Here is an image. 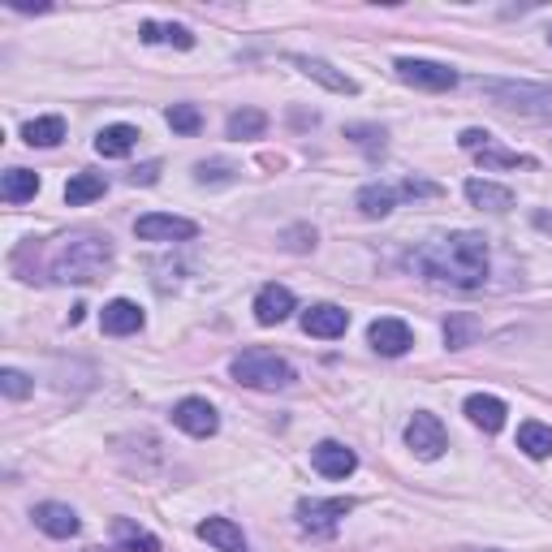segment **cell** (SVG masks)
Masks as SVG:
<instances>
[{
    "label": "cell",
    "instance_id": "1",
    "mask_svg": "<svg viewBox=\"0 0 552 552\" xmlns=\"http://www.w3.org/2000/svg\"><path fill=\"white\" fill-rule=\"evenodd\" d=\"M406 264L414 272H423L427 281H440V285H453V289H479L488 281V242L483 233H449V238H436L419 246V251L406 255Z\"/></svg>",
    "mask_w": 552,
    "mask_h": 552
},
{
    "label": "cell",
    "instance_id": "2",
    "mask_svg": "<svg viewBox=\"0 0 552 552\" xmlns=\"http://www.w3.org/2000/svg\"><path fill=\"white\" fill-rule=\"evenodd\" d=\"M113 268V238L108 233H69L48 255V281L91 285Z\"/></svg>",
    "mask_w": 552,
    "mask_h": 552
},
{
    "label": "cell",
    "instance_id": "3",
    "mask_svg": "<svg viewBox=\"0 0 552 552\" xmlns=\"http://www.w3.org/2000/svg\"><path fill=\"white\" fill-rule=\"evenodd\" d=\"M229 376L238 384H246V389H264V393L289 389V384L298 380L294 367H289L281 354H272V350H242L229 363Z\"/></svg>",
    "mask_w": 552,
    "mask_h": 552
},
{
    "label": "cell",
    "instance_id": "4",
    "mask_svg": "<svg viewBox=\"0 0 552 552\" xmlns=\"http://www.w3.org/2000/svg\"><path fill=\"white\" fill-rule=\"evenodd\" d=\"M406 445L419 462H436L440 453L449 449V436H445V423L436 419L432 410H414V419L406 423Z\"/></svg>",
    "mask_w": 552,
    "mask_h": 552
},
{
    "label": "cell",
    "instance_id": "5",
    "mask_svg": "<svg viewBox=\"0 0 552 552\" xmlns=\"http://www.w3.org/2000/svg\"><path fill=\"white\" fill-rule=\"evenodd\" d=\"M393 69H397V78L410 82V87H419V91H453V87H458V69H449V65H440V61L402 57Z\"/></svg>",
    "mask_w": 552,
    "mask_h": 552
},
{
    "label": "cell",
    "instance_id": "6",
    "mask_svg": "<svg viewBox=\"0 0 552 552\" xmlns=\"http://www.w3.org/2000/svg\"><path fill=\"white\" fill-rule=\"evenodd\" d=\"M350 509H354L350 496H333V501H315L311 496V501H298V527L311 535H333Z\"/></svg>",
    "mask_w": 552,
    "mask_h": 552
},
{
    "label": "cell",
    "instance_id": "7",
    "mask_svg": "<svg viewBox=\"0 0 552 552\" xmlns=\"http://www.w3.org/2000/svg\"><path fill=\"white\" fill-rule=\"evenodd\" d=\"M134 233L143 242H190V238H199V225H195V220H186V216L151 212V216L134 220Z\"/></svg>",
    "mask_w": 552,
    "mask_h": 552
},
{
    "label": "cell",
    "instance_id": "8",
    "mask_svg": "<svg viewBox=\"0 0 552 552\" xmlns=\"http://www.w3.org/2000/svg\"><path fill=\"white\" fill-rule=\"evenodd\" d=\"M173 423L182 427V432L199 436V440L220 432V414H216L212 402H203V397H182V402L173 406Z\"/></svg>",
    "mask_w": 552,
    "mask_h": 552
},
{
    "label": "cell",
    "instance_id": "9",
    "mask_svg": "<svg viewBox=\"0 0 552 552\" xmlns=\"http://www.w3.org/2000/svg\"><path fill=\"white\" fill-rule=\"evenodd\" d=\"M302 333L307 337H320V341H337L345 337V328H350V311L337 307V302H320V307H307L302 311Z\"/></svg>",
    "mask_w": 552,
    "mask_h": 552
},
{
    "label": "cell",
    "instance_id": "10",
    "mask_svg": "<svg viewBox=\"0 0 552 552\" xmlns=\"http://www.w3.org/2000/svg\"><path fill=\"white\" fill-rule=\"evenodd\" d=\"M483 95H492L501 108H535V104H548V91L544 87H531V82H501V78H483L479 82Z\"/></svg>",
    "mask_w": 552,
    "mask_h": 552
},
{
    "label": "cell",
    "instance_id": "11",
    "mask_svg": "<svg viewBox=\"0 0 552 552\" xmlns=\"http://www.w3.org/2000/svg\"><path fill=\"white\" fill-rule=\"evenodd\" d=\"M311 466L324 479H345L358 471V453L350 445H341V440H320V445L311 449Z\"/></svg>",
    "mask_w": 552,
    "mask_h": 552
},
{
    "label": "cell",
    "instance_id": "12",
    "mask_svg": "<svg viewBox=\"0 0 552 552\" xmlns=\"http://www.w3.org/2000/svg\"><path fill=\"white\" fill-rule=\"evenodd\" d=\"M367 341H371V350H376V354L397 358V354H406L410 345H414V333H410L406 320H393V315H384V320H376V324L367 328Z\"/></svg>",
    "mask_w": 552,
    "mask_h": 552
},
{
    "label": "cell",
    "instance_id": "13",
    "mask_svg": "<svg viewBox=\"0 0 552 552\" xmlns=\"http://www.w3.org/2000/svg\"><path fill=\"white\" fill-rule=\"evenodd\" d=\"M147 324V315H143V307L138 302H130V298H113L108 307L100 311V328L108 337H130V333H138V328Z\"/></svg>",
    "mask_w": 552,
    "mask_h": 552
},
{
    "label": "cell",
    "instance_id": "14",
    "mask_svg": "<svg viewBox=\"0 0 552 552\" xmlns=\"http://www.w3.org/2000/svg\"><path fill=\"white\" fill-rule=\"evenodd\" d=\"M35 527L44 531V535H52V540H74L78 535V514L69 505H61V501H44V505H35Z\"/></svg>",
    "mask_w": 552,
    "mask_h": 552
},
{
    "label": "cell",
    "instance_id": "15",
    "mask_svg": "<svg viewBox=\"0 0 552 552\" xmlns=\"http://www.w3.org/2000/svg\"><path fill=\"white\" fill-rule=\"evenodd\" d=\"M289 61H294V65H298L307 78L320 82V87H328V91H337V95H358V82H354L350 74H341V69H333L328 61H320V57H307V52H294V57H289Z\"/></svg>",
    "mask_w": 552,
    "mask_h": 552
},
{
    "label": "cell",
    "instance_id": "16",
    "mask_svg": "<svg viewBox=\"0 0 552 552\" xmlns=\"http://www.w3.org/2000/svg\"><path fill=\"white\" fill-rule=\"evenodd\" d=\"M289 315H294V294H289L285 285H264L255 294V320L272 328V324H285Z\"/></svg>",
    "mask_w": 552,
    "mask_h": 552
},
{
    "label": "cell",
    "instance_id": "17",
    "mask_svg": "<svg viewBox=\"0 0 552 552\" xmlns=\"http://www.w3.org/2000/svg\"><path fill=\"white\" fill-rule=\"evenodd\" d=\"M466 419H471L475 427H483V432H501V427H505V402H501V397H492V393H471V397H466Z\"/></svg>",
    "mask_w": 552,
    "mask_h": 552
},
{
    "label": "cell",
    "instance_id": "18",
    "mask_svg": "<svg viewBox=\"0 0 552 552\" xmlns=\"http://www.w3.org/2000/svg\"><path fill=\"white\" fill-rule=\"evenodd\" d=\"M199 540H207L220 552H246V535L233 518H203L199 522Z\"/></svg>",
    "mask_w": 552,
    "mask_h": 552
},
{
    "label": "cell",
    "instance_id": "19",
    "mask_svg": "<svg viewBox=\"0 0 552 552\" xmlns=\"http://www.w3.org/2000/svg\"><path fill=\"white\" fill-rule=\"evenodd\" d=\"M466 199L483 207V212H509V207H514V190L496 186L488 177H471V182H466Z\"/></svg>",
    "mask_w": 552,
    "mask_h": 552
},
{
    "label": "cell",
    "instance_id": "20",
    "mask_svg": "<svg viewBox=\"0 0 552 552\" xmlns=\"http://www.w3.org/2000/svg\"><path fill=\"white\" fill-rule=\"evenodd\" d=\"M138 39L143 44H164V48H177V52H190L195 48V35L177 22H143L138 26Z\"/></svg>",
    "mask_w": 552,
    "mask_h": 552
},
{
    "label": "cell",
    "instance_id": "21",
    "mask_svg": "<svg viewBox=\"0 0 552 552\" xmlns=\"http://www.w3.org/2000/svg\"><path fill=\"white\" fill-rule=\"evenodd\" d=\"M134 143H138V130H134V126H104L100 134H95V151H100L104 160L130 156Z\"/></svg>",
    "mask_w": 552,
    "mask_h": 552
},
{
    "label": "cell",
    "instance_id": "22",
    "mask_svg": "<svg viewBox=\"0 0 552 552\" xmlns=\"http://www.w3.org/2000/svg\"><path fill=\"white\" fill-rule=\"evenodd\" d=\"M397 207V190L384 186V182H371L358 190V212H363L367 220H384Z\"/></svg>",
    "mask_w": 552,
    "mask_h": 552
},
{
    "label": "cell",
    "instance_id": "23",
    "mask_svg": "<svg viewBox=\"0 0 552 552\" xmlns=\"http://www.w3.org/2000/svg\"><path fill=\"white\" fill-rule=\"evenodd\" d=\"M113 540H117L121 552H160L156 535H151L147 527H138V522H130V518H117L113 522Z\"/></svg>",
    "mask_w": 552,
    "mask_h": 552
},
{
    "label": "cell",
    "instance_id": "24",
    "mask_svg": "<svg viewBox=\"0 0 552 552\" xmlns=\"http://www.w3.org/2000/svg\"><path fill=\"white\" fill-rule=\"evenodd\" d=\"M104 173H74L69 177V186H65V203L69 207H82V203H95V199H104Z\"/></svg>",
    "mask_w": 552,
    "mask_h": 552
},
{
    "label": "cell",
    "instance_id": "25",
    "mask_svg": "<svg viewBox=\"0 0 552 552\" xmlns=\"http://www.w3.org/2000/svg\"><path fill=\"white\" fill-rule=\"evenodd\" d=\"M39 195V177L31 169H9L5 177H0V199L5 203H26Z\"/></svg>",
    "mask_w": 552,
    "mask_h": 552
},
{
    "label": "cell",
    "instance_id": "26",
    "mask_svg": "<svg viewBox=\"0 0 552 552\" xmlns=\"http://www.w3.org/2000/svg\"><path fill=\"white\" fill-rule=\"evenodd\" d=\"M518 449L527 453V458H535V462L552 458V427L548 423H522L518 427Z\"/></svg>",
    "mask_w": 552,
    "mask_h": 552
},
{
    "label": "cell",
    "instance_id": "27",
    "mask_svg": "<svg viewBox=\"0 0 552 552\" xmlns=\"http://www.w3.org/2000/svg\"><path fill=\"white\" fill-rule=\"evenodd\" d=\"M22 138H26V147H57L65 138V121L61 117H35L22 126Z\"/></svg>",
    "mask_w": 552,
    "mask_h": 552
},
{
    "label": "cell",
    "instance_id": "28",
    "mask_svg": "<svg viewBox=\"0 0 552 552\" xmlns=\"http://www.w3.org/2000/svg\"><path fill=\"white\" fill-rule=\"evenodd\" d=\"M268 130V113H259V108H238V113H229V121H225V134L229 138H259Z\"/></svg>",
    "mask_w": 552,
    "mask_h": 552
},
{
    "label": "cell",
    "instance_id": "29",
    "mask_svg": "<svg viewBox=\"0 0 552 552\" xmlns=\"http://www.w3.org/2000/svg\"><path fill=\"white\" fill-rule=\"evenodd\" d=\"M483 333V324L475 320V315H449L445 320V341H449V350H466V345H471L475 337Z\"/></svg>",
    "mask_w": 552,
    "mask_h": 552
},
{
    "label": "cell",
    "instance_id": "30",
    "mask_svg": "<svg viewBox=\"0 0 552 552\" xmlns=\"http://www.w3.org/2000/svg\"><path fill=\"white\" fill-rule=\"evenodd\" d=\"M164 121L173 126V134H186V138L203 130V113L195 104H169V108H164Z\"/></svg>",
    "mask_w": 552,
    "mask_h": 552
},
{
    "label": "cell",
    "instance_id": "31",
    "mask_svg": "<svg viewBox=\"0 0 552 552\" xmlns=\"http://www.w3.org/2000/svg\"><path fill=\"white\" fill-rule=\"evenodd\" d=\"M483 169H535L531 156H518V151H501V147H483L479 151Z\"/></svg>",
    "mask_w": 552,
    "mask_h": 552
},
{
    "label": "cell",
    "instance_id": "32",
    "mask_svg": "<svg viewBox=\"0 0 552 552\" xmlns=\"http://www.w3.org/2000/svg\"><path fill=\"white\" fill-rule=\"evenodd\" d=\"M233 173H238V169H233L229 160H199L195 164V182L199 186H229Z\"/></svg>",
    "mask_w": 552,
    "mask_h": 552
},
{
    "label": "cell",
    "instance_id": "33",
    "mask_svg": "<svg viewBox=\"0 0 552 552\" xmlns=\"http://www.w3.org/2000/svg\"><path fill=\"white\" fill-rule=\"evenodd\" d=\"M31 376H26V371H18V367H5L0 371V393L9 397V402H22V397H31Z\"/></svg>",
    "mask_w": 552,
    "mask_h": 552
},
{
    "label": "cell",
    "instance_id": "34",
    "mask_svg": "<svg viewBox=\"0 0 552 552\" xmlns=\"http://www.w3.org/2000/svg\"><path fill=\"white\" fill-rule=\"evenodd\" d=\"M345 138H354L363 151H384V143H389V130H384V126H345Z\"/></svg>",
    "mask_w": 552,
    "mask_h": 552
},
{
    "label": "cell",
    "instance_id": "35",
    "mask_svg": "<svg viewBox=\"0 0 552 552\" xmlns=\"http://www.w3.org/2000/svg\"><path fill=\"white\" fill-rule=\"evenodd\" d=\"M311 246H315V229L311 225H298V229L285 233V251H311Z\"/></svg>",
    "mask_w": 552,
    "mask_h": 552
},
{
    "label": "cell",
    "instance_id": "36",
    "mask_svg": "<svg viewBox=\"0 0 552 552\" xmlns=\"http://www.w3.org/2000/svg\"><path fill=\"white\" fill-rule=\"evenodd\" d=\"M156 182H160V160H147L138 169H130V186H156Z\"/></svg>",
    "mask_w": 552,
    "mask_h": 552
},
{
    "label": "cell",
    "instance_id": "37",
    "mask_svg": "<svg viewBox=\"0 0 552 552\" xmlns=\"http://www.w3.org/2000/svg\"><path fill=\"white\" fill-rule=\"evenodd\" d=\"M458 143H462L466 151H483V147H492V134H488V130H462Z\"/></svg>",
    "mask_w": 552,
    "mask_h": 552
},
{
    "label": "cell",
    "instance_id": "38",
    "mask_svg": "<svg viewBox=\"0 0 552 552\" xmlns=\"http://www.w3.org/2000/svg\"><path fill=\"white\" fill-rule=\"evenodd\" d=\"M402 195L406 199H427V195H440V190L432 182H419V177H410V182H402Z\"/></svg>",
    "mask_w": 552,
    "mask_h": 552
},
{
    "label": "cell",
    "instance_id": "39",
    "mask_svg": "<svg viewBox=\"0 0 552 552\" xmlns=\"http://www.w3.org/2000/svg\"><path fill=\"white\" fill-rule=\"evenodd\" d=\"M466 552H496V548H466Z\"/></svg>",
    "mask_w": 552,
    "mask_h": 552
},
{
    "label": "cell",
    "instance_id": "40",
    "mask_svg": "<svg viewBox=\"0 0 552 552\" xmlns=\"http://www.w3.org/2000/svg\"><path fill=\"white\" fill-rule=\"evenodd\" d=\"M548 44H552V26H548Z\"/></svg>",
    "mask_w": 552,
    "mask_h": 552
}]
</instances>
